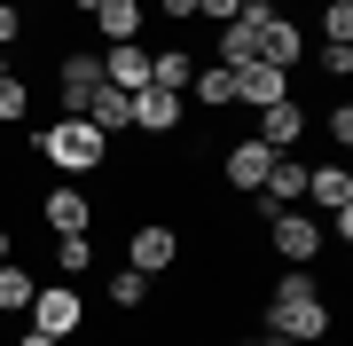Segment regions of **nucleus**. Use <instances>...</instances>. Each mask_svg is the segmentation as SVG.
<instances>
[{
  "label": "nucleus",
  "mask_w": 353,
  "mask_h": 346,
  "mask_svg": "<svg viewBox=\"0 0 353 346\" xmlns=\"http://www.w3.org/2000/svg\"><path fill=\"white\" fill-rule=\"evenodd\" d=\"M259 331H267V338H299V346H314V338L338 331V307H330V291H322L306 268H283V276L259 291Z\"/></svg>",
  "instance_id": "nucleus-1"
},
{
  "label": "nucleus",
  "mask_w": 353,
  "mask_h": 346,
  "mask_svg": "<svg viewBox=\"0 0 353 346\" xmlns=\"http://www.w3.org/2000/svg\"><path fill=\"white\" fill-rule=\"evenodd\" d=\"M32 150H39V166H55V173H118V150H110V134H94L87 118H71V110H55L48 126L32 134Z\"/></svg>",
  "instance_id": "nucleus-2"
},
{
  "label": "nucleus",
  "mask_w": 353,
  "mask_h": 346,
  "mask_svg": "<svg viewBox=\"0 0 353 346\" xmlns=\"http://www.w3.org/2000/svg\"><path fill=\"white\" fill-rule=\"evenodd\" d=\"M259 244H267V252L283 260V268H314L330 236H322V220L306 213V205H275V213L259 220Z\"/></svg>",
  "instance_id": "nucleus-3"
},
{
  "label": "nucleus",
  "mask_w": 353,
  "mask_h": 346,
  "mask_svg": "<svg viewBox=\"0 0 353 346\" xmlns=\"http://www.w3.org/2000/svg\"><path fill=\"white\" fill-rule=\"evenodd\" d=\"M32 331H48V338H79V331H87V291H79V283L71 276H55V283H39V291H32Z\"/></svg>",
  "instance_id": "nucleus-4"
},
{
  "label": "nucleus",
  "mask_w": 353,
  "mask_h": 346,
  "mask_svg": "<svg viewBox=\"0 0 353 346\" xmlns=\"http://www.w3.org/2000/svg\"><path fill=\"white\" fill-rule=\"evenodd\" d=\"M39 220H48V236H94L102 197L87 181H55V189H39Z\"/></svg>",
  "instance_id": "nucleus-5"
},
{
  "label": "nucleus",
  "mask_w": 353,
  "mask_h": 346,
  "mask_svg": "<svg viewBox=\"0 0 353 346\" xmlns=\"http://www.w3.org/2000/svg\"><path fill=\"white\" fill-rule=\"evenodd\" d=\"M126 126L141 142H181L189 134V95H173V87H141L134 103H126Z\"/></svg>",
  "instance_id": "nucleus-6"
},
{
  "label": "nucleus",
  "mask_w": 353,
  "mask_h": 346,
  "mask_svg": "<svg viewBox=\"0 0 353 346\" xmlns=\"http://www.w3.org/2000/svg\"><path fill=\"white\" fill-rule=\"evenodd\" d=\"M126 268H141V276H173V268H181V229H173V220H134Z\"/></svg>",
  "instance_id": "nucleus-7"
},
{
  "label": "nucleus",
  "mask_w": 353,
  "mask_h": 346,
  "mask_svg": "<svg viewBox=\"0 0 353 346\" xmlns=\"http://www.w3.org/2000/svg\"><path fill=\"white\" fill-rule=\"evenodd\" d=\"M94 87H102V48H55V95H63L55 110L79 118V103H87Z\"/></svg>",
  "instance_id": "nucleus-8"
},
{
  "label": "nucleus",
  "mask_w": 353,
  "mask_h": 346,
  "mask_svg": "<svg viewBox=\"0 0 353 346\" xmlns=\"http://www.w3.org/2000/svg\"><path fill=\"white\" fill-rule=\"evenodd\" d=\"M212 166H220V181H228L236 197H259V181H267V166H275V150H267L259 134H243V142H228Z\"/></svg>",
  "instance_id": "nucleus-9"
},
{
  "label": "nucleus",
  "mask_w": 353,
  "mask_h": 346,
  "mask_svg": "<svg viewBox=\"0 0 353 346\" xmlns=\"http://www.w3.org/2000/svg\"><path fill=\"white\" fill-rule=\"evenodd\" d=\"M306 126H314V110H306L299 95H283V103H267V110H259V142H267V150H299Z\"/></svg>",
  "instance_id": "nucleus-10"
},
{
  "label": "nucleus",
  "mask_w": 353,
  "mask_h": 346,
  "mask_svg": "<svg viewBox=\"0 0 353 346\" xmlns=\"http://www.w3.org/2000/svg\"><path fill=\"white\" fill-rule=\"evenodd\" d=\"M306 205H314V213L353 205V166H345V157H330V166H306Z\"/></svg>",
  "instance_id": "nucleus-11"
},
{
  "label": "nucleus",
  "mask_w": 353,
  "mask_h": 346,
  "mask_svg": "<svg viewBox=\"0 0 353 346\" xmlns=\"http://www.w3.org/2000/svg\"><path fill=\"white\" fill-rule=\"evenodd\" d=\"M283 95H290V71H275V64H243L236 71V110H267Z\"/></svg>",
  "instance_id": "nucleus-12"
},
{
  "label": "nucleus",
  "mask_w": 353,
  "mask_h": 346,
  "mask_svg": "<svg viewBox=\"0 0 353 346\" xmlns=\"http://www.w3.org/2000/svg\"><path fill=\"white\" fill-rule=\"evenodd\" d=\"M102 79H110V87H126V95H141V87H150V48H141V39L102 48Z\"/></svg>",
  "instance_id": "nucleus-13"
},
{
  "label": "nucleus",
  "mask_w": 353,
  "mask_h": 346,
  "mask_svg": "<svg viewBox=\"0 0 353 346\" xmlns=\"http://www.w3.org/2000/svg\"><path fill=\"white\" fill-rule=\"evenodd\" d=\"M189 110H236V71L228 64H196V79H189Z\"/></svg>",
  "instance_id": "nucleus-14"
},
{
  "label": "nucleus",
  "mask_w": 353,
  "mask_h": 346,
  "mask_svg": "<svg viewBox=\"0 0 353 346\" xmlns=\"http://www.w3.org/2000/svg\"><path fill=\"white\" fill-rule=\"evenodd\" d=\"M126 103H134V95H126V87H110V79H102V87L87 95V103H79V118H87L94 134H110V142H118V134H126Z\"/></svg>",
  "instance_id": "nucleus-15"
},
{
  "label": "nucleus",
  "mask_w": 353,
  "mask_h": 346,
  "mask_svg": "<svg viewBox=\"0 0 353 346\" xmlns=\"http://www.w3.org/2000/svg\"><path fill=\"white\" fill-rule=\"evenodd\" d=\"M94 39L102 48H118V39H141V0H94Z\"/></svg>",
  "instance_id": "nucleus-16"
},
{
  "label": "nucleus",
  "mask_w": 353,
  "mask_h": 346,
  "mask_svg": "<svg viewBox=\"0 0 353 346\" xmlns=\"http://www.w3.org/2000/svg\"><path fill=\"white\" fill-rule=\"evenodd\" d=\"M189 79H196V55L181 48V39L150 48V87H173V95H189Z\"/></svg>",
  "instance_id": "nucleus-17"
},
{
  "label": "nucleus",
  "mask_w": 353,
  "mask_h": 346,
  "mask_svg": "<svg viewBox=\"0 0 353 346\" xmlns=\"http://www.w3.org/2000/svg\"><path fill=\"white\" fill-rule=\"evenodd\" d=\"M299 55H306V32L290 24V16H275V24H267V39H259V64H275V71H299Z\"/></svg>",
  "instance_id": "nucleus-18"
},
{
  "label": "nucleus",
  "mask_w": 353,
  "mask_h": 346,
  "mask_svg": "<svg viewBox=\"0 0 353 346\" xmlns=\"http://www.w3.org/2000/svg\"><path fill=\"white\" fill-rule=\"evenodd\" d=\"M32 291H39L32 260H0V315H32Z\"/></svg>",
  "instance_id": "nucleus-19"
},
{
  "label": "nucleus",
  "mask_w": 353,
  "mask_h": 346,
  "mask_svg": "<svg viewBox=\"0 0 353 346\" xmlns=\"http://www.w3.org/2000/svg\"><path fill=\"white\" fill-rule=\"evenodd\" d=\"M32 126V71H8L0 79V134Z\"/></svg>",
  "instance_id": "nucleus-20"
},
{
  "label": "nucleus",
  "mask_w": 353,
  "mask_h": 346,
  "mask_svg": "<svg viewBox=\"0 0 353 346\" xmlns=\"http://www.w3.org/2000/svg\"><path fill=\"white\" fill-rule=\"evenodd\" d=\"M102 299H110V315H141V307H150V276H141V268H118L110 283H102Z\"/></svg>",
  "instance_id": "nucleus-21"
},
{
  "label": "nucleus",
  "mask_w": 353,
  "mask_h": 346,
  "mask_svg": "<svg viewBox=\"0 0 353 346\" xmlns=\"http://www.w3.org/2000/svg\"><path fill=\"white\" fill-rule=\"evenodd\" d=\"M48 252H55V276H71V283L94 276V236H55Z\"/></svg>",
  "instance_id": "nucleus-22"
},
{
  "label": "nucleus",
  "mask_w": 353,
  "mask_h": 346,
  "mask_svg": "<svg viewBox=\"0 0 353 346\" xmlns=\"http://www.w3.org/2000/svg\"><path fill=\"white\" fill-rule=\"evenodd\" d=\"M314 126L338 142V157H345V142H353V103H345V95H338V103H322V110H314Z\"/></svg>",
  "instance_id": "nucleus-23"
},
{
  "label": "nucleus",
  "mask_w": 353,
  "mask_h": 346,
  "mask_svg": "<svg viewBox=\"0 0 353 346\" xmlns=\"http://www.w3.org/2000/svg\"><path fill=\"white\" fill-rule=\"evenodd\" d=\"M322 39L330 48H353V0H322Z\"/></svg>",
  "instance_id": "nucleus-24"
},
{
  "label": "nucleus",
  "mask_w": 353,
  "mask_h": 346,
  "mask_svg": "<svg viewBox=\"0 0 353 346\" xmlns=\"http://www.w3.org/2000/svg\"><path fill=\"white\" fill-rule=\"evenodd\" d=\"M24 39V0H0V48H16Z\"/></svg>",
  "instance_id": "nucleus-25"
},
{
  "label": "nucleus",
  "mask_w": 353,
  "mask_h": 346,
  "mask_svg": "<svg viewBox=\"0 0 353 346\" xmlns=\"http://www.w3.org/2000/svg\"><path fill=\"white\" fill-rule=\"evenodd\" d=\"M150 8L165 16V24H196V0H150Z\"/></svg>",
  "instance_id": "nucleus-26"
},
{
  "label": "nucleus",
  "mask_w": 353,
  "mask_h": 346,
  "mask_svg": "<svg viewBox=\"0 0 353 346\" xmlns=\"http://www.w3.org/2000/svg\"><path fill=\"white\" fill-rule=\"evenodd\" d=\"M322 71H330V79H345V71H353V48H330V39H322Z\"/></svg>",
  "instance_id": "nucleus-27"
},
{
  "label": "nucleus",
  "mask_w": 353,
  "mask_h": 346,
  "mask_svg": "<svg viewBox=\"0 0 353 346\" xmlns=\"http://www.w3.org/2000/svg\"><path fill=\"white\" fill-rule=\"evenodd\" d=\"M196 16H212V24H228V16H243V0H196Z\"/></svg>",
  "instance_id": "nucleus-28"
},
{
  "label": "nucleus",
  "mask_w": 353,
  "mask_h": 346,
  "mask_svg": "<svg viewBox=\"0 0 353 346\" xmlns=\"http://www.w3.org/2000/svg\"><path fill=\"white\" fill-rule=\"evenodd\" d=\"M16 346H63V338H48V331H32V323H24V331H16Z\"/></svg>",
  "instance_id": "nucleus-29"
},
{
  "label": "nucleus",
  "mask_w": 353,
  "mask_h": 346,
  "mask_svg": "<svg viewBox=\"0 0 353 346\" xmlns=\"http://www.w3.org/2000/svg\"><path fill=\"white\" fill-rule=\"evenodd\" d=\"M220 346H267V338L259 331H236V338H220Z\"/></svg>",
  "instance_id": "nucleus-30"
},
{
  "label": "nucleus",
  "mask_w": 353,
  "mask_h": 346,
  "mask_svg": "<svg viewBox=\"0 0 353 346\" xmlns=\"http://www.w3.org/2000/svg\"><path fill=\"white\" fill-rule=\"evenodd\" d=\"M63 8H71V16H94V0H63Z\"/></svg>",
  "instance_id": "nucleus-31"
},
{
  "label": "nucleus",
  "mask_w": 353,
  "mask_h": 346,
  "mask_svg": "<svg viewBox=\"0 0 353 346\" xmlns=\"http://www.w3.org/2000/svg\"><path fill=\"white\" fill-rule=\"evenodd\" d=\"M0 260H16V236H8V229H0Z\"/></svg>",
  "instance_id": "nucleus-32"
},
{
  "label": "nucleus",
  "mask_w": 353,
  "mask_h": 346,
  "mask_svg": "<svg viewBox=\"0 0 353 346\" xmlns=\"http://www.w3.org/2000/svg\"><path fill=\"white\" fill-rule=\"evenodd\" d=\"M8 71H16V55H8V48H0V79H8Z\"/></svg>",
  "instance_id": "nucleus-33"
},
{
  "label": "nucleus",
  "mask_w": 353,
  "mask_h": 346,
  "mask_svg": "<svg viewBox=\"0 0 353 346\" xmlns=\"http://www.w3.org/2000/svg\"><path fill=\"white\" fill-rule=\"evenodd\" d=\"M259 338H267V331H259ZM267 346H299V338H267Z\"/></svg>",
  "instance_id": "nucleus-34"
},
{
  "label": "nucleus",
  "mask_w": 353,
  "mask_h": 346,
  "mask_svg": "<svg viewBox=\"0 0 353 346\" xmlns=\"http://www.w3.org/2000/svg\"><path fill=\"white\" fill-rule=\"evenodd\" d=\"M267 8H275V0H267Z\"/></svg>",
  "instance_id": "nucleus-35"
}]
</instances>
